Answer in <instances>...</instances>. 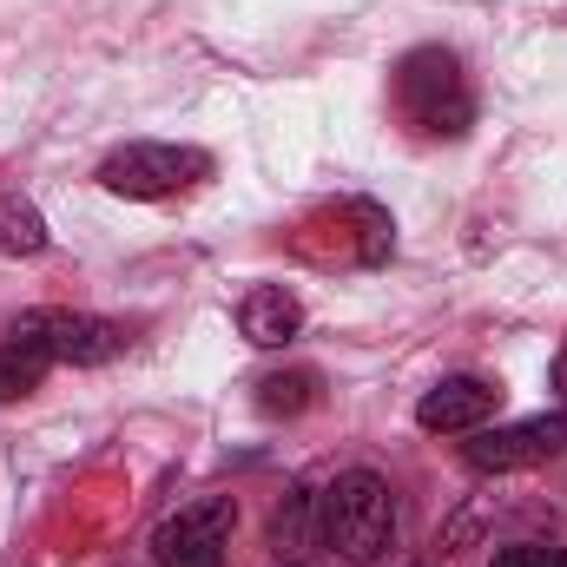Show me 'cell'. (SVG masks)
Instances as JSON below:
<instances>
[{
	"label": "cell",
	"instance_id": "4",
	"mask_svg": "<svg viewBox=\"0 0 567 567\" xmlns=\"http://www.w3.org/2000/svg\"><path fill=\"white\" fill-rule=\"evenodd\" d=\"M205 172H212V158L192 145H126L100 165V185L120 198H172V192L198 185Z\"/></svg>",
	"mask_w": 567,
	"mask_h": 567
},
{
	"label": "cell",
	"instance_id": "14",
	"mask_svg": "<svg viewBox=\"0 0 567 567\" xmlns=\"http://www.w3.org/2000/svg\"><path fill=\"white\" fill-rule=\"evenodd\" d=\"M555 390H561V403H567V350L555 357Z\"/></svg>",
	"mask_w": 567,
	"mask_h": 567
},
{
	"label": "cell",
	"instance_id": "6",
	"mask_svg": "<svg viewBox=\"0 0 567 567\" xmlns=\"http://www.w3.org/2000/svg\"><path fill=\"white\" fill-rule=\"evenodd\" d=\"M27 323L47 337L53 363H113L126 350V330L106 317H86V310H33Z\"/></svg>",
	"mask_w": 567,
	"mask_h": 567
},
{
	"label": "cell",
	"instance_id": "3",
	"mask_svg": "<svg viewBox=\"0 0 567 567\" xmlns=\"http://www.w3.org/2000/svg\"><path fill=\"white\" fill-rule=\"evenodd\" d=\"M231 528H238V502L231 495H205V502H185L178 515L158 522L152 555H158V567H225Z\"/></svg>",
	"mask_w": 567,
	"mask_h": 567
},
{
	"label": "cell",
	"instance_id": "7",
	"mask_svg": "<svg viewBox=\"0 0 567 567\" xmlns=\"http://www.w3.org/2000/svg\"><path fill=\"white\" fill-rule=\"evenodd\" d=\"M495 410H502V390L488 377H442L423 403H416V423L429 435H475Z\"/></svg>",
	"mask_w": 567,
	"mask_h": 567
},
{
	"label": "cell",
	"instance_id": "1",
	"mask_svg": "<svg viewBox=\"0 0 567 567\" xmlns=\"http://www.w3.org/2000/svg\"><path fill=\"white\" fill-rule=\"evenodd\" d=\"M317 528H323V548H337L343 561L357 567L383 561L390 542H396V495H390V482L370 475V468L337 475L323 488V502H317Z\"/></svg>",
	"mask_w": 567,
	"mask_h": 567
},
{
	"label": "cell",
	"instance_id": "9",
	"mask_svg": "<svg viewBox=\"0 0 567 567\" xmlns=\"http://www.w3.org/2000/svg\"><path fill=\"white\" fill-rule=\"evenodd\" d=\"M297 323H303V310H297V297L278 290V284H265V290H251L245 297V310H238V330L258 343V350H278L297 337Z\"/></svg>",
	"mask_w": 567,
	"mask_h": 567
},
{
	"label": "cell",
	"instance_id": "2",
	"mask_svg": "<svg viewBox=\"0 0 567 567\" xmlns=\"http://www.w3.org/2000/svg\"><path fill=\"white\" fill-rule=\"evenodd\" d=\"M396 106L410 126H423L429 140H462L475 126V93L468 73L449 47H416L396 66Z\"/></svg>",
	"mask_w": 567,
	"mask_h": 567
},
{
	"label": "cell",
	"instance_id": "11",
	"mask_svg": "<svg viewBox=\"0 0 567 567\" xmlns=\"http://www.w3.org/2000/svg\"><path fill=\"white\" fill-rule=\"evenodd\" d=\"M47 245V218L27 198H0V251L7 258H33Z\"/></svg>",
	"mask_w": 567,
	"mask_h": 567
},
{
	"label": "cell",
	"instance_id": "13",
	"mask_svg": "<svg viewBox=\"0 0 567 567\" xmlns=\"http://www.w3.org/2000/svg\"><path fill=\"white\" fill-rule=\"evenodd\" d=\"M495 567H567L561 548H548V542H522V548H502Z\"/></svg>",
	"mask_w": 567,
	"mask_h": 567
},
{
	"label": "cell",
	"instance_id": "8",
	"mask_svg": "<svg viewBox=\"0 0 567 567\" xmlns=\"http://www.w3.org/2000/svg\"><path fill=\"white\" fill-rule=\"evenodd\" d=\"M53 370V350H47V337L20 317L7 337H0V403H13V396H27V390H40V377Z\"/></svg>",
	"mask_w": 567,
	"mask_h": 567
},
{
	"label": "cell",
	"instance_id": "12",
	"mask_svg": "<svg viewBox=\"0 0 567 567\" xmlns=\"http://www.w3.org/2000/svg\"><path fill=\"white\" fill-rule=\"evenodd\" d=\"M310 390H317V377H271L258 403H265V410H303V403H310Z\"/></svg>",
	"mask_w": 567,
	"mask_h": 567
},
{
	"label": "cell",
	"instance_id": "10",
	"mask_svg": "<svg viewBox=\"0 0 567 567\" xmlns=\"http://www.w3.org/2000/svg\"><path fill=\"white\" fill-rule=\"evenodd\" d=\"M317 548H323V528H317L310 488H284L278 515H271V555H278V561H310Z\"/></svg>",
	"mask_w": 567,
	"mask_h": 567
},
{
	"label": "cell",
	"instance_id": "5",
	"mask_svg": "<svg viewBox=\"0 0 567 567\" xmlns=\"http://www.w3.org/2000/svg\"><path fill=\"white\" fill-rule=\"evenodd\" d=\"M561 449H567V416H528V423H508V429H475V435L462 442L468 468H488V475L555 462Z\"/></svg>",
	"mask_w": 567,
	"mask_h": 567
}]
</instances>
